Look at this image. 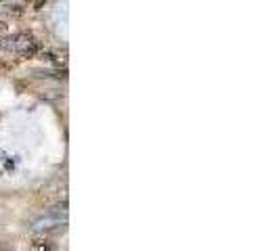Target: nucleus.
<instances>
[{"label": "nucleus", "mask_w": 279, "mask_h": 251, "mask_svg": "<svg viewBox=\"0 0 279 251\" xmlns=\"http://www.w3.org/2000/svg\"><path fill=\"white\" fill-rule=\"evenodd\" d=\"M32 2H34V9H36V11H40L42 6L46 4V0H32Z\"/></svg>", "instance_id": "nucleus-6"}, {"label": "nucleus", "mask_w": 279, "mask_h": 251, "mask_svg": "<svg viewBox=\"0 0 279 251\" xmlns=\"http://www.w3.org/2000/svg\"><path fill=\"white\" fill-rule=\"evenodd\" d=\"M28 2H32V0H28Z\"/></svg>", "instance_id": "nucleus-7"}, {"label": "nucleus", "mask_w": 279, "mask_h": 251, "mask_svg": "<svg viewBox=\"0 0 279 251\" xmlns=\"http://www.w3.org/2000/svg\"><path fill=\"white\" fill-rule=\"evenodd\" d=\"M63 193H65V184H61V182H49V184H44L40 191L36 193V203H38V205L49 207V205H53V203L61 201Z\"/></svg>", "instance_id": "nucleus-1"}, {"label": "nucleus", "mask_w": 279, "mask_h": 251, "mask_svg": "<svg viewBox=\"0 0 279 251\" xmlns=\"http://www.w3.org/2000/svg\"><path fill=\"white\" fill-rule=\"evenodd\" d=\"M29 251H57V243L44 234H38L29 241Z\"/></svg>", "instance_id": "nucleus-2"}, {"label": "nucleus", "mask_w": 279, "mask_h": 251, "mask_svg": "<svg viewBox=\"0 0 279 251\" xmlns=\"http://www.w3.org/2000/svg\"><path fill=\"white\" fill-rule=\"evenodd\" d=\"M32 40V36L29 34H17V36H13L11 38V42H9V49H15V50H21L23 46H28V42Z\"/></svg>", "instance_id": "nucleus-4"}, {"label": "nucleus", "mask_w": 279, "mask_h": 251, "mask_svg": "<svg viewBox=\"0 0 279 251\" xmlns=\"http://www.w3.org/2000/svg\"><path fill=\"white\" fill-rule=\"evenodd\" d=\"M0 251H2V249H0Z\"/></svg>", "instance_id": "nucleus-8"}, {"label": "nucleus", "mask_w": 279, "mask_h": 251, "mask_svg": "<svg viewBox=\"0 0 279 251\" xmlns=\"http://www.w3.org/2000/svg\"><path fill=\"white\" fill-rule=\"evenodd\" d=\"M6 31H9V23H6V21H0V36H4Z\"/></svg>", "instance_id": "nucleus-5"}, {"label": "nucleus", "mask_w": 279, "mask_h": 251, "mask_svg": "<svg viewBox=\"0 0 279 251\" xmlns=\"http://www.w3.org/2000/svg\"><path fill=\"white\" fill-rule=\"evenodd\" d=\"M40 50H42V44L32 38V40L28 42V46H23V49L19 50V57H21V59H32L34 54H38Z\"/></svg>", "instance_id": "nucleus-3"}]
</instances>
